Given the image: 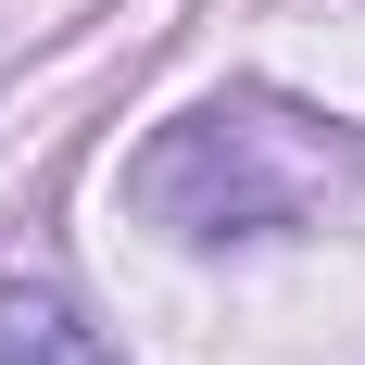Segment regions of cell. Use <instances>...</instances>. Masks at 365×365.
Wrapping results in <instances>:
<instances>
[{"label":"cell","instance_id":"cell-1","mask_svg":"<svg viewBox=\"0 0 365 365\" xmlns=\"http://www.w3.org/2000/svg\"><path fill=\"white\" fill-rule=\"evenodd\" d=\"M290 139V113H189L164 126L139 177V215L189 227V240H252V227H290L315 202V164H353V151H290V164H264V151Z\"/></svg>","mask_w":365,"mask_h":365},{"label":"cell","instance_id":"cell-2","mask_svg":"<svg viewBox=\"0 0 365 365\" xmlns=\"http://www.w3.org/2000/svg\"><path fill=\"white\" fill-rule=\"evenodd\" d=\"M0 365H113V353L51 277H0Z\"/></svg>","mask_w":365,"mask_h":365}]
</instances>
